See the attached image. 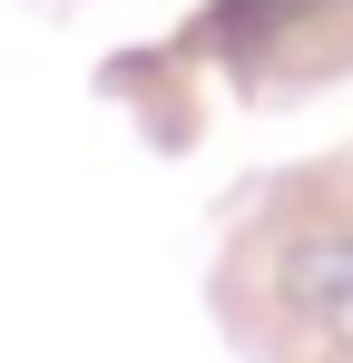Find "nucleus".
Returning <instances> with one entry per match:
<instances>
[{
	"mask_svg": "<svg viewBox=\"0 0 353 363\" xmlns=\"http://www.w3.org/2000/svg\"><path fill=\"white\" fill-rule=\"evenodd\" d=\"M275 285H285V304H304L324 334L353 344V236H304V245H285Z\"/></svg>",
	"mask_w": 353,
	"mask_h": 363,
	"instance_id": "nucleus-1",
	"label": "nucleus"
},
{
	"mask_svg": "<svg viewBox=\"0 0 353 363\" xmlns=\"http://www.w3.org/2000/svg\"><path fill=\"white\" fill-rule=\"evenodd\" d=\"M294 0H226L216 10V40H265V30H285Z\"/></svg>",
	"mask_w": 353,
	"mask_h": 363,
	"instance_id": "nucleus-2",
	"label": "nucleus"
}]
</instances>
